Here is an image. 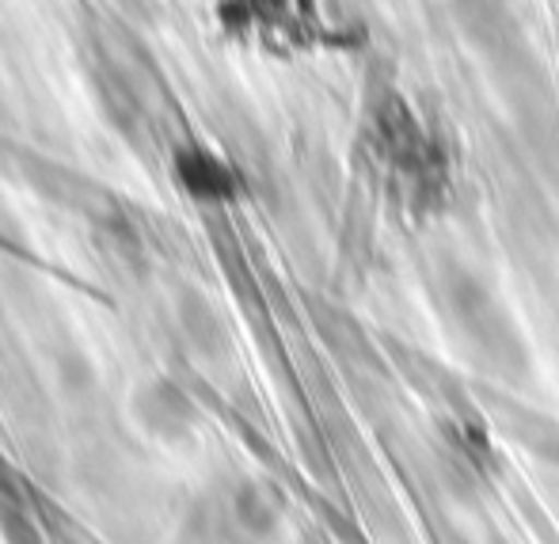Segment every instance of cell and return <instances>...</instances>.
<instances>
[{
    "label": "cell",
    "mask_w": 559,
    "mask_h": 544,
    "mask_svg": "<svg viewBox=\"0 0 559 544\" xmlns=\"http://www.w3.org/2000/svg\"><path fill=\"white\" fill-rule=\"evenodd\" d=\"M282 515V499L266 484H243L236 495V518L248 533H271Z\"/></svg>",
    "instance_id": "2"
},
{
    "label": "cell",
    "mask_w": 559,
    "mask_h": 544,
    "mask_svg": "<svg viewBox=\"0 0 559 544\" xmlns=\"http://www.w3.org/2000/svg\"><path fill=\"white\" fill-rule=\"evenodd\" d=\"M179 176H183V184L191 187L194 194H206V199H222V194L233 191L228 172L206 153H187L183 161H179Z\"/></svg>",
    "instance_id": "3"
},
{
    "label": "cell",
    "mask_w": 559,
    "mask_h": 544,
    "mask_svg": "<svg viewBox=\"0 0 559 544\" xmlns=\"http://www.w3.org/2000/svg\"><path fill=\"white\" fill-rule=\"evenodd\" d=\"M141 415L156 435H183L191 427V404L179 389L171 385H153L141 400Z\"/></svg>",
    "instance_id": "1"
}]
</instances>
